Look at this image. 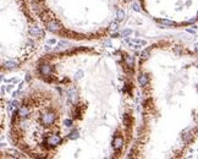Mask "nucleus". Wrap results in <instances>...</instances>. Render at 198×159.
<instances>
[{"mask_svg":"<svg viewBox=\"0 0 198 159\" xmlns=\"http://www.w3.org/2000/svg\"><path fill=\"white\" fill-rule=\"evenodd\" d=\"M137 66L121 48L77 47L39 58L10 120L31 158L125 157L137 129Z\"/></svg>","mask_w":198,"mask_h":159,"instance_id":"f257e3e1","label":"nucleus"},{"mask_svg":"<svg viewBox=\"0 0 198 159\" xmlns=\"http://www.w3.org/2000/svg\"><path fill=\"white\" fill-rule=\"evenodd\" d=\"M141 121L129 158H182L198 140V51L159 39L137 63Z\"/></svg>","mask_w":198,"mask_h":159,"instance_id":"f03ea898","label":"nucleus"},{"mask_svg":"<svg viewBox=\"0 0 198 159\" xmlns=\"http://www.w3.org/2000/svg\"><path fill=\"white\" fill-rule=\"evenodd\" d=\"M37 18L60 38L92 42L117 30L127 0H30Z\"/></svg>","mask_w":198,"mask_h":159,"instance_id":"7ed1b4c3","label":"nucleus"},{"mask_svg":"<svg viewBox=\"0 0 198 159\" xmlns=\"http://www.w3.org/2000/svg\"><path fill=\"white\" fill-rule=\"evenodd\" d=\"M1 1V73L20 70L39 51L45 28L34 15L30 0Z\"/></svg>","mask_w":198,"mask_h":159,"instance_id":"20e7f679","label":"nucleus"},{"mask_svg":"<svg viewBox=\"0 0 198 159\" xmlns=\"http://www.w3.org/2000/svg\"><path fill=\"white\" fill-rule=\"evenodd\" d=\"M142 11L163 27L185 28L198 22V0H138Z\"/></svg>","mask_w":198,"mask_h":159,"instance_id":"39448f33","label":"nucleus"}]
</instances>
